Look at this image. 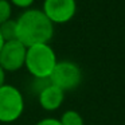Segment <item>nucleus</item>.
I'll return each instance as SVG.
<instances>
[{"mask_svg":"<svg viewBox=\"0 0 125 125\" xmlns=\"http://www.w3.org/2000/svg\"><path fill=\"white\" fill-rule=\"evenodd\" d=\"M59 121L62 125H83V118L77 110H66Z\"/></svg>","mask_w":125,"mask_h":125,"instance_id":"9","label":"nucleus"},{"mask_svg":"<svg viewBox=\"0 0 125 125\" xmlns=\"http://www.w3.org/2000/svg\"><path fill=\"white\" fill-rule=\"evenodd\" d=\"M12 6L8 0H0V26L11 19Z\"/></svg>","mask_w":125,"mask_h":125,"instance_id":"10","label":"nucleus"},{"mask_svg":"<svg viewBox=\"0 0 125 125\" xmlns=\"http://www.w3.org/2000/svg\"><path fill=\"white\" fill-rule=\"evenodd\" d=\"M57 63V54L49 43L27 47L24 67L32 77L38 79H49Z\"/></svg>","mask_w":125,"mask_h":125,"instance_id":"2","label":"nucleus"},{"mask_svg":"<svg viewBox=\"0 0 125 125\" xmlns=\"http://www.w3.org/2000/svg\"><path fill=\"white\" fill-rule=\"evenodd\" d=\"M36 125H62L58 118L54 117H47V118H42L41 121L36 122Z\"/></svg>","mask_w":125,"mask_h":125,"instance_id":"12","label":"nucleus"},{"mask_svg":"<svg viewBox=\"0 0 125 125\" xmlns=\"http://www.w3.org/2000/svg\"><path fill=\"white\" fill-rule=\"evenodd\" d=\"M3 44H4V39H3V36H1V34H0V50H1Z\"/></svg>","mask_w":125,"mask_h":125,"instance_id":"14","label":"nucleus"},{"mask_svg":"<svg viewBox=\"0 0 125 125\" xmlns=\"http://www.w3.org/2000/svg\"><path fill=\"white\" fill-rule=\"evenodd\" d=\"M26 52H27V47L20 43L18 39L4 42L0 50V66L4 69V71H10V73L20 70L22 67H24Z\"/></svg>","mask_w":125,"mask_h":125,"instance_id":"5","label":"nucleus"},{"mask_svg":"<svg viewBox=\"0 0 125 125\" xmlns=\"http://www.w3.org/2000/svg\"><path fill=\"white\" fill-rule=\"evenodd\" d=\"M63 100H65V92L50 82L39 92L38 97L39 105L47 112H54L59 109L63 104Z\"/></svg>","mask_w":125,"mask_h":125,"instance_id":"7","label":"nucleus"},{"mask_svg":"<svg viewBox=\"0 0 125 125\" xmlns=\"http://www.w3.org/2000/svg\"><path fill=\"white\" fill-rule=\"evenodd\" d=\"M15 22L16 39L26 47L49 43L54 36V24L47 19L42 10H24Z\"/></svg>","mask_w":125,"mask_h":125,"instance_id":"1","label":"nucleus"},{"mask_svg":"<svg viewBox=\"0 0 125 125\" xmlns=\"http://www.w3.org/2000/svg\"><path fill=\"white\" fill-rule=\"evenodd\" d=\"M24 110V98L18 87L3 85L0 87V122L10 124L20 118Z\"/></svg>","mask_w":125,"mask_h":125,"instance_id":"3","label":"nucleus"},{"mask_svg":"<svg viewBox=\"0 0 125 125\" xmlns=\"http://www.w3.org/2000/svg\"><path fill=\"white\" fill-rule=\"evenodd\" d=\"M42 11L52 24H65L75 16L77 1L75 0H44Z\"/></svg>","mask_w":125,"mask_h":125,"instance_id":"6","label":"nucleus"},{"mask_svg":"<svg viewBox=\"0 0 125 125\" xmlns=\"http://www.w3.org/2000/svg\"><path fill=\"white\" fill-rule=\"evenodd\" d=\"M0 34L3 36L4 42L15 41L16 39V22L14 19H10L6 23H3L0 26Z\"/></svg>","mask_w":125,"mask_h":125,"instance_id":"8","label":"nucleus"},{"mask_svg":"<svg viewBox=\"0 0 125 125\" xmlns=\"http://www.w3.org/2000/svg\"><path fill=\"white\" fill-rule=\"evenodd\" d=\"M3 85H6V71L0 66V87L3 86Z\"/></svg>","mask_w":125,"mask_h":125,"instance_id":"13","label":"nucleus"},{"mask_svg":"<svg viewBox=\"0 0 125 125\" xmlns=\"http://www.w3.org/2000/svg\"><path fill=\"white\" fill-rule=\"evenodd\" d=\"M11 6H15L18 8H23V10H28L31 6L34 4L35 0H8Z\"/></svg>","mask_w":125,"mask_h":125,"instance_id":"11","label":"nucleus"},{"mask_svg":"<svg viewBox=\"0 0 125 125\" xmlns=\"http://www.w3.org/2000/svg\"><path fill=\"white\" fill-rule=\"evenodd\" d=\"M82 81V71L77 63L71 61H58L54 67L49 82L59 87L63 92L74 90L79 86Z\"/></svg>","mask_w":125,"mask_h":125,"instance_id":"4","label":"nucleus"}]
</instances>
